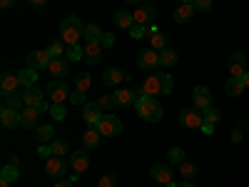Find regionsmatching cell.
<instances>
[{"instance_id":"6da1fadb","label":"cell","mask_w":249,"mask_h":187,"mask_svg":"<svg viewBox=\"0 0 249 187\" xmlns=\"http://www.w3.org/2000/svg\"><path fill=\"white\" fill-rule=\"evenodd\" d=\"M135 93H137V102H135L137 115H140L142 120H147V122H160V120L164 117V108L160 105V102H157L152 95L144 93V90H142V85H140V88H135Z\"/></svg>"},{"instance_id":"7a4b0ae2","label":"cell","mask_w":249,"mask_h":187,"mask_svg":"<svg viewBox=\"0 0 249 187\" xmlns=\"http://www.w3.org/2000/svg\"><path fill=\"white\" fill-rule=\"evenodd\" d=\"M60 35L68 45H77L80 37H85V23L80 20V15H68L60 23Z\"/></svg>"},{"instance_id":"3957f363","label":"cell","mask_w":249,"mask_h":187,"mask_svg":"<svg viewBox=\"0 0 249 187\" xmlns=\"http://www.w3.org/2000/svg\"><path fill=\"white\" fill-rule=\"evenodd\" d=\"M70 85L65 80H60V77H53L48 85H45V97L50 100V102H65V100H70Z\"/></svg>"},{"instance_id":"277c9868","label":"cell","mask_w":249,"mask_h":187,"mask_svg":"<svg viewBox=\"0 0 249 187\" xmlns=\"http://www.w3.org/2000/svg\"><path fill=\"white\" fill-rule=\"evenodd\" d=\"M23 100H25V108H37V110H43V112L50 110V102L45 97V90H37L35 85L23 90Z\"/></svg>"},{"instance_id":"5b68a950","label":"cell","mask_w":249,"mask_h":187,"mask_svg":"<svg viewBox=\"0 0 249 187\" xmlns=\"http://www.w3.org/2000/svg\"><path fill=\"white\" fill-rule=\"evenodd\" d=\"M97 130H100L102 137H115V135L122 132V122H120V117L105 112V115H102V120L97 122Z\"/></svg>"},{"instance_id":"8992f818","label":"cell","mask_w":249,"mask_h":187,"mask_svg":"<svg viewBox=\"0 0 249 187\" xmlns=\"http://www.w3.org/2000/svg\"><path fill=\"white\" fill-rule=\"evenodd\" d=\"M204 122V112L197 110V108H184L179 112V125L182 128H190V130H199Z\"/></svg>"},{"instance_id":"52a82bcc","label":"cell","mask_w":249,"mask_h":187,"mask_svg":"<svg viewBox=\"0 0 249 187\" xmlns=\"http://www.w3.org/2000/svg\"><path fill=\"white\" fill-rule=\"evenodd\" d=\"M137 68L144 70V73H155V68H160V53L155 48L137 53Z\"/></svg>"},{"instance_id":"ba28073f","label":"cell","mask_w":249,"mask_h":187,"mask_svg":"<svg viewBox=\"0 0 249 187\" xmlns=\"http://www.w3.org/2000/svg\"><path fill=\"white\" fill-rule=\"evenodd\" d=\"M90 150H85V148H82V150H75V152H70L68 155V165H70V170L72 172H85L88 168H90V155H88Z\"/></svg>"},{"instance_id":"9c48e42d","label":"cell","mask_w":249,"mask_h":187,"mask_svg":"<svg viewBox=\"0 0 249 187\" xmlns=\"http://www.w3.org/2000/svg\"><path fill=\"white\" fill-rule=\"evenodd\" d=\"M68 168H70V165L65 162V157H50V160H45V175L50 180H62L65 172H68Z\"/></svg>"},{"instance_id":"30bf717a","label":"cell","mask_w":249,"mask_h":187,"mask_svg":"<svg viewBox=\"0 0 249 187\" xmlns=\"http://www.w3.org/2000/svg\"><path fill=\"white\" fill-rule=\"evenodd\" d=\"M50 53L48 50H33L28 57H25V68H33V70H48L50 65Z\"/></svg>"},{"instance_id":"8fae6325","label":"cell","mask_w":249,"mask_h":187,"mask_svg":"<svg viewBox=\"0 0 249 187\" xmlns=\"http://www.w3.org/2000/svg\"><path fill=\"white\" fill-rule=\"evenodd\" d=\"M155 5L152 3H142V5H137L135 8V13H132V18H135V25H150V23H155Z\"/></svg>"},{"instance_id":"7c38bea8","label":"cell","mask_w":249,"mask_h":187,"mask_svg":"<svg viewBox=\"0 0 249 187\" xmlns=\"http://www.w3.org/2000/svg\"><path fill=\"white\" fill-rule=\"evenodd\" d=\"M227 70H230V77H239L247 73V55L244 53H234L230 55V60H227Z\"/></svg>"},{"instance_id":"4fadbf2b","label":"cell","mask_w":249,"mask_h":187,"mask_svg":"<svg viewBox=\"0 0 249 187\" xmlns=\"http://www.w3.org/2000/svg\"><path fill=\"white\" fill-rule=\"evenodd\" d=\"M150 175L157 185H164V187H167L170 182H175V170L170 168V165H152Z\"/></svg>"},{"instance_id":"5bb4252c","label":"cell","mask_w":249,"mask_h":187,"mask_svg":"<svg viewBox=\"0 0 249 187\" xmlns=\"http://www.w3.org/2000/svg\"><path fill=\"white\" fill-rule=\"evenodd\" d=\"M192 102H195V108L197 110H207V108H212V93H210V88H204V85H197L195 90H192Z\"/></svg>"},{"instance_id":"9a60e30c","label":"cell","mask_w":249,"mask_h":187,"mask_svg":"<svg viewBox=\"0 0 249 187\" xmlns=\"http://www.w3.org/2000/svg\"><path fill=\"white\" fill-rule=\"evenodd\" d=\"M102 115H105V110L97 105V100L95 102H85V105H82V117H85V122L90 125V128H97V122L102 120Z\"/></svg>"},{"instance_id":"2e32d148","label":"cell","mask_w":249,"mask_h":187,"mask_svg":"<svg viewBox=\"0 0 249 187\" xmlns=\"http://www.w3.org/2000/svg\"><path fill=\"white\" fill-rule=\"evenodd\" d=\"M112 100H115V108H130L137 102V93L130 90V88H115Z\"/></svg>"},{"instance_id":"e0dca14e","label":"cell","mask_w":249,"mask_h":187,"mask_svg":"<svg viewBox=\"0 0 249 187\" xmlns=\"http://www.w3.org/2000/svg\"><path fill=\"white\" fill-rule=\"evenodd\" d=\"M43 115V110L37 108H25L23 112H20V128L25 130H37V117Z\"/></svg>"},{"instance_id":"ac0fdd59","label":"cell","mask_w":249,"mask_h":187,"mask_svg":"<svg viewBox=\"0 0 249 187\" xmlns=\"http://www.w3.org/2000/svg\"><path fill=\"white\" fill-rule=\"evenodd\" d=\"M18 88H23L18 73H3L0 77V93H18Z\"/></svg>"},{"instance_id":"d6986e66","label":"cell","mask_w":249,"mask_h":187,"mask_svg":"<svg viewBox=\"0 0 249 187\" xmlns=\"http://www.w3.org/2000/svg\"><path fill=\"white\" fill-rule=\"evenodd\" d=\"M142 90L147 93V95H164V90H162V80H160V73H155V75H147L144 77V82H142Z\"/></svg>"},{"instance_id":"ffe728a7","label":"cell","mask_w":249,"mask_h":187,"mask_svg":"<svg viewBox=\"0 0 249 187\" xmlns=\"http://www.w3.org/2000/svg\"><path fill=\"white\" fill-rule=\"evenodd\" d=\"M0 122H3V128L15 130V128H20V112L18 110H8V108H0Z\"/></svg>"},{"instance_id":"44dd1931","label":"cell","mask_w":249,"mask_h":187,"mask_svg":"<svg viewBox=\"0 0 249 187\" xmlns=\"http://www.w3.org/2000/svg\"><path fill=\"white\" fill-rule=\"evenodd\" d=\"M23 105H25L23 95H18V93H3V105H0V108H8V110L23 112Z\"/></svg>"},{"instance_id":"7402d4cb","label":"cell","mask_w":249,"mask_h":187,"mask_svg":"<svg viewBox=\"0 0 249 187\" xmlns=\"http://www.w3.org/2000/svg\"><path fill=\"white\" fill-rule=\"evenodd\" d=\"M192 15H195V3H184V5H179V8H175V23H179V25H184V23H190L192 20Z\"/></svg>"},{"instance_id":"603a6c76","label":"cell","mask_w":249,"mask_h":187,"mask_svg":"<svg viewBox=\"0 0 249 187\" xmlns=\"http://www.w3.org/2000/svg\"><path fill=\"white\" fill-rule=\"evenodd\" d=\"M112 20H115V28H120V30H130V28L135 25V18H132V13H127V10H117V13L112 15Z\"/></svg>"},{"instance_id":"cb8c5ba5","label":"cell","mask_w":249,"mask_h":187,"mask_svg":"<svg viewBox=\"0 0 249 187\" xmlns=\"http://www.w3.org/2000/svg\"><path fill=\"white\" fill-rule=\"evenodd\" d=\"M48 73H50L53 77H60V80H62V75L68 73V60H65V57H53L50 65H48Z\"/></svg>"},{"instance_id":"d4e9b609","label":"cell","mask_w":249,"mask_h":187,"mask_svg":"<svg viewBox=\"0 0 249 187\" xmlns=\"http://www.w3.org/2000/svg\"><path fill=\"white\" fill-rule=\"evenodd\" d=\"M102 82H105L107 88H117L120 82H124V73L117 70V68H110V70H105V75H102Z\"/></svg>"},{"instance_id":"484cf974","label":"cell","mask_w":249,"mask_h":187,"mask_svg":"<svg viewBox=\"0 0 249 187\" xmlns=\"http://www.w3.org/2000/svg\"><path fill=\"white\" fill-rule=\"evenodd\" d=\"M100 140H102L100 130L97 128H90L85 135H82V148H85V150H95L97 145H100Z\"/></svg>"},{"instance_id":"4316f807","label":"cell","mask_w":249,"mask_h":187,"mask_svg":"<svg viewBox=\"0 0 249 187\" xmlns=\"http://www.w3.org/2000/svg\"><path fill=\"white\" fill-rule=\"evenodd\" d=\"M244 90H247V88H244V82H242L239 77H230V80L224 82V93L230 95V97H239Z\"/></svg>"},{"instance_id":"83f0119b","label":"cell","mask_w":249,"mask_h":187,"mask_svg":"<svg viewBox=\"0 0 249 187\" xmlns=\"http://www.w3.org/2000/svg\"><path fill=\"white\" fill-rule=\"evenodd\" d=\"M50 150H53V157H65V155H70V142L65 137H57L50 142Z\"/></svg>"},{"instance_id":"f1b7e54d","label":"cell","mask_w":249,"mask_h":187,"mask_svg":"<svg viewBox=\"0 0 249 187\" xmlns=\"http://www.w3.org/2000/svg\"><path fill=\"white\" fill-rule=\"evenodd\" d=\"M55 130H53V125H37V130H35V137H37V142L40 145H50L53 140H55V135H53Z\"/></svg>"},{"instance_id":"f546056e","label":"cell","mask_w":249,"mask_h":187,"mask_svg":"<svg viewBox=\"0 0 249 187\" xmlns=\"http://www.w3.org/2000/svg\"><path fill=\"white\" fill-rule=\"evenodd\" d=\"M102 53V45L100 43H88L85 45V62H90V65H97V62H100V55Z\"/></svg>"},{"instance_id":"4dcf8cb0","label":"cell","mask_w":249,"mask_h":187,"mask_svg":"<svg viewBox=\"0 0 249 187\" xmlns=\"http://www.w3.org/2000/svg\"><path fill=\"white\" fill-rule=\"evenodd\" d=\"M177 60H179L177 50L167 48V50H162V53H160V68H172V65H177Z\"/></svg>"},{"instance_id":"1f68e13d","label":"cell","mask_w":249,"mask_h":187,"mask_svg":"<svg viewBox=\"0 0 249 187\" xmlns=\"http://www.w3.org/2000/svg\"><path fill=\"white\" fill-rule=\"evenodd\" d=\"M0 180H5V182H10V185L18 182V180H20V168H18V165H10V162H8L5 168L0 170Z\"/></svg>"},{"instance_id":"d6a6232c","label":"cell","mask_w":249,"mask_h":187,"mask_svg":"<svg viewBox=\"0 0 249 187\" xmlns=\"http://www.w3.org/2000/svg\"><path fill=\"white\" fill-rule=\"evenodd\" d=\"M150 43H152V48H155L157 53H162V50L170 48V37L164 35V33H155V35H150Z\"/></svg>"},{"instance_id":"836d02e7","label":"cell","mask_w":249,"mask_h":187,"mask_svg":"<svg viewBox=\"0 0 249 187\" xmlns=\"http://www.w3.org/2000/svg\"><path fill=\"white\" fill-rule=\"evenodd\" d=\"M179 175H182V180H195L197 175H199V168H197V165L195 162H182L179 165Z\"/></svg>"},{"instance_id":"e575fe53","label":"cell","mask_w":249,"mask_h":187,"mask_svg":"<svg viewBox=\"0 0 249 187\" xmlns=\"http://www.w3.org/2000/svg\"><path fill=\"white\" fill-rule=\"evenodd\" d=\"M18 75H20V82H23V88H33V85H35V80H37V70H33V68H23Z\"/></svg>"},{"instance_id":"d590c367","label":"cell","mask_w":249,"mask_h":187,"mask_svg":"<svg viewBox=\"0 0 249 187\" xmlns=\"http://www.w3.org/2000/svg\"><path fill=\"white\" fill-rule=\"evenodd\" d=\"M100 37H102V28L97 23H88L85 25V40L88 43H100Z\"/></svg>"},{"instance_id":"8d00e7d4","label":"cell","mask_w":249,"mask_h":187,"mask_svg":"<svg viewBox=\"0 0 249 187\" xmlns=\"http://www.w3.org/2000/svg\"><path fill=\"white\" fill-rule=\"evenodd\" d=\"M50 117L55 120V122H62L68 117V110H65V105H62V102H50Z\"/></svg>"},{"instance_id":"74e56055","label":"cell","mask_w":249,"mask_h":187,"mask_svg":"<svg viewBox=\"0 0 249 187\" xmlns=\"http://www.w3.org/2000/svg\"><path fill=\"white\" fill-rule=\"evenodd\" d=\"M65 60H68V62L85 60V48H80V45H68V50H65Z\"/></svg>"},{"instance_id":"f35d334b","label":"cell","mask_w":249,"mask_h":187,"mask_svg":"<svg viewBox=\"0 0 249 187\" xmlns=\"http://www.w3.org/2000/svg\"><path fill=\"white\" fill-rule=\"evenodd\" d=\"M90 82H92L90 73H77V75H75V90L88 93V90H90Z\"/></svg>"},{"instance_id":"ab89813d","label":"cell","mask_w":249,"mask_h":187,"mask_svg":"<svg viewBox=\"0 0 249 187\" xmlns=\"http://www.w3.org/2000/svg\"><path fill=\"white\" fill-rule=\"evenodd\" d=\"M45 50L50 53V57H60V55H65V50H68V43H65V40H53V43H50Z\"/></svg>"},{"instance_id":"60d3db41","label":"cell","mask_w":249,"mask_h":187,"mask_svg":"<svg viewBox=\"0 0 249 187\" xmlns=\"http://www.w3.org/2000/svg\"><path fill=\"white\" fill-rule=\"evenodd\" d=\"M167 160H170L172 165H182V162H184V150H182V148H170Z\"/></svg>"},{"instance_id":"b9f144b4","label":"cell","mask_w":249,"mask_h":187,"mask_svg":"<svg viewBox=\"0 0 249 187\" xmlns=\"http://www.w3.org/2000/svg\"><path fill=\"white\" fill-rule=\"evenodd\" d=\"M160 80H162V90H164V95H170L172 93V88H175V80H172V75L170 73H160Z\"/></svg>"},{"instance_id":"7bdbcfd3","label":"cell","mask_w":249,"mask_h":187,"mask_svg":"<svg viewBox=\"0 0 249 187\" xmlns=\"http://www.w3.org/2000/svg\"><path fill=\"white\" fill-rule=\"evenodd\" d=\"M130 35H132V40H142V37L150 35V30H147V25H132L130 28Z\"/></svg>"},{"instance_id":"ee69618b","label":"cell","mask_w":249,"mask_h":187,"mask_svg":"<svg viewBox=\"0 0 249 187\" xmlns=\"http://www.w3.org/2000/svg\"><path fill=\"white\" fill-rule=\"evenodd\" d=\"M219 117H222V115H219V110H217L214 105L204 110V122H212V125H217V122H219Z\"/></svg>"},{"instance_id":"f6af8a7d","label":"cell","mask_w":249,"mask_h":187,"mask_svg":"<svg viewBox=\"0 0 249 187\" xmlns=\"http://www.w3.org/2000/svg\"><path fill=\"white\" fill-rule=\"evenodd\" d=\"M97 187H117V175H112V172L102 175L100 182H97Z\"/></svg>"},{"instance_id":"bcb514c9","label":"cell","mask_w":249,"mask_h":187,"mask_svg":"<svg viewBox=\"0 0 249 187\" xmlns=\"http://www.w3.org/2000/svg\"><path fill=\"white\" fill-rule=\"evenodd\" d=\"M70 102H72V105H85V93H80V90H72L70 93Z\"/></svg>"},{"instance_id":"7dc6e473","label":"cell","mask_w":249,"mask_h":187,"mask_svg":"<svg viewBox=\"0 0 249 187\" xmlns=\"http://www.w3.org/2000/svg\"><path fill=\"white\" fill-rule=\"evenodd\" d=\"M97 105H100L102 110H110V108H115V100H112V95H102V97L97 100Z\"/></svg>"},{"instance_id":"c3c4849f","label":"cell","mask_w":249,"mask_h":187,"mask_svg":"<svg viewBox=\"0 0 249 187\" xmlns=\"http://www.w3.org/2000/svg\"><path fill=\"white\" fill-rule=\"evenodd\" d=\"M100 45H102V48H112V45H115V33H102Z\"/></svg>"},{"instance_id":"681fc988","label":"cell","mask_w":249,"mask_h":187,"mask_svg":"<svg viewBox=\"0 0 249 187\" xmlns=\"http://www.w3.org/2000/svg\"><path fill=\"white\" fill-rule=\"evenodd\" d=\"M195 10L210 13V10H212V0H195Z\"/></svg>"},{"instance_id":"f907efd6","label":"cell","mask_w":249,"mask_h":187,"mask_svg":"<svg viewBox=\"0 0 249 187\" xmlns=\"http://www.w3.org/2000/svg\"><path fill=\"white\" fill-rule=\"evenodd\" d=\"M37 157H43V160H50V157H53V150H50V145H40V148H37Z\"/></svg>"},{"instance_id":"816d5d0a","label":"cell","mask_w":249,"mask_h":187,"mask_svg":"<svg viewBox=\"0 0 249 187\" xmlns=\"http://www.w3.org/2000/svg\"><path fill=\"white\" fill-rule=\"evenodd\" d=\"M199 130H202V135H212V132H214V125H212V122H202Z\"/></svg>"},{"instance_id":"f5cc1de1","label":"cell","mask_w":249,"mask_h":187,"mask_svg":"<svg viewBox=\"0 0 249 187\" xmlns=\"http://www.w3.org/2000/svg\"><path fill=\"white\" fill-rule=\"evenodd\" d=\"M55 187H75L72 180H55Z\"/></svg>"},{"instance_id":"db71d44e","label":"cell","mask_w":249,"mask_h":187,"mask_svg":"<svg viewBox=\"0 0 249 187\" xmlns=\"http://www.w3.org/2000/svg\"><path fill=\"white\" fill-rule=\"evenodd\" d=\"M230 137H232V142L237 145V142H242V130H232L230 132Z\"/></svg>"},{"instance_id":"11a10c76","label":"cell","mask_w":249,"mask_h":187,"mask_svg":"<svg viewBox=\"0 0 249 187\" xmlns=\"http://www.w3.org/2000/svg\"><path fill=\"white\" fill-rule=\"evenodd\" d=\"M28 5H30V8H43L45 0H28Z\"/></svg>"},{"instance_id":"9f6ffc18","label":"cell","mask_w":249,"mask_h":187,"mask_svg":"<svg viewBox=\"0 0 249 187\" xmlns=\"http://www.w3.org/2000/svg\"><path fill=\"white\" fill-rule=\"evenodd\" d=\"M13 3H15V0H0V8L8 10V8H13Z\"/></svg>"},{"instance_id":"6f0895ef","label":"cell","mask_w":249,"mask_h":187,"mask_svg":"<svg viewBox=\"0 0 249 187\" xmlns=\"http://www.w3.org/2000/svg\"><path fill=\"white\" fill-rule=\"evenodd\" d=\"M8 162H10V165H18V168H20V160H18L15 155H8Z\"/></svg>"},{"instance_id":"680465c9","label":"cell","mask_w":249,"mask_h":187,"mask_svg":"<svg viewBox=\"0 0 249 187\" xmlns=\"http://www.w3.org/2000/svg\"><path fill=\"white\" fill-rule=\"evenodd\" d=\"M179 187H195V182H192V180H182Z\"/></svg>"},{"instance_id":"91938a15","label":"cell","mask_w":249,"mask_h":187,"mask_svg":"<svg viewBox=\"0 0 249 187\" xmlns=\"http://www.w3.org/2000/svg\"><path fill=\"white\" fill-rule=\"evenodd\" d=\"M124 3H130V5H135V8H137V5H142V3H144V0H124Z\"/></svg>"},{"instance_id":"94428289","label":"cell","mask_w":249,"mask_h":187,"mask_svg":"<svg viewBox=\"0 0 249 187\" xmlns=\"http://www.w3.org/2000/svg\"><path fill=\"white\" fill-rule=\"evenodd\" d=\"M242 82H244V88H249V73H244V75H242Z\"/></svg>"},{"instance_id":"6125c7cd","label":"cell","mask_w":249,"mask_h":187,"mask_svg":"<svg viewBox=\"0 0 249 187\" xmlns=\"http://www.w3.org/2000/svg\"><path fill=\"white\" fill-rule=\"evenodd\" d=\"M0 187H10V182H5V180H0Z\"/></svg>"},{"instance_id":"be15d7a7","label":"cell","mask_w":249,"mask_h":187,"mask_svg":"<svg viewBox=\"0 0 249 187\" xmlns=\"http://www.w3.org/2000/svg\"><path fill=\"white\" fill-rule=\"evenodd\" d=\"M184 3H195V0H179V5H184Z\"/></svg>"},{"instance_id":"e7e4bbea","label":"cell","mask_w":249,"mask_h":187,"mask_svg":"<svg viewBox=\"0 0 249 187\" xmlns=\"http://www.w3.org/2000/svg\"><path fill=\"white\" fill-rule=\"evenodd\" d=\"M167 187H179V182H170V185H167Z\"/></svg>"},{"instance_id":"03108f58","label":"cell","mask_w":249,"mask_h":187,"mask_svg":"<svg viewBox=\"0 0 249 187\" xmlns=\"http://www.w3.org/2000/svg\"><path fill=\"white\" fill-rule=\"evenodd\" d=\"M150 3H152V0H150Z\"/></svg>"}]
</instances>
